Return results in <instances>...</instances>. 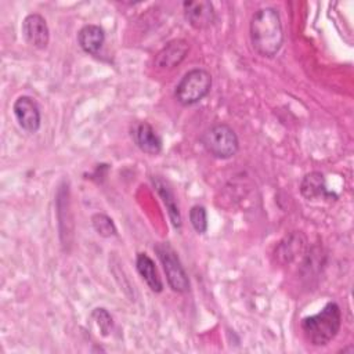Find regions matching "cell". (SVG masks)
<instances>
[{
  "instance_id": "cell-4",
  "label": "cell",
  "mask_w": 354,
  "mask_h": 354,
  "mask_svg": "<svg viewBox=\"0 0 354 354\" xmlns=\"http://www.w3.org/2000/svg\"><path fill=\"white\" fill-rule=\"evenodd\" d=\"M212 88V75L203 68L188 71L177 83L174 88L176 100L184 105L191 106L202 101Z\"/></svg>"
},
{
  "instance_id": "cell-17",
  "label": "cell",
  "mask_w": 354,
  "mask_h": 354,
  "mask_svg": "<svg viewBox=\"0 0 354 354\" xmlns=\"http://www.w3.org/2000/svg\"><path fill=\"white\" fill-rule=\"evenodd\" d=\"M189 221L198 234H205L207 230V213L202 205H194L189 210Z\"/></svg>"
},
{
  "instance_id": "cell-5",
  "label": "cell",
  "mask_w": 354,
  "mask_h": 354,
  "mask_svg": "<svg viewBox=\"0 0 354 354\" xmlns=\"http://www.w3.org/2000/svg\"><path fill=\"white\" fill-rule=\"evenodd\" d=\"M153 249L163 266V271L171 290L185 293L189 289V279L176 250L167 242H159Z\"/></svg>"
},
{
  "instance_id": "cell-16",
  "label": "cell",
  "mask_w": 354,
  "mask_h": 354,
  "mask_svg": "<svg viewBox=\"0 0 354 354\" xmlns=\"http://www.w3.org/2000/svg\"><path fill=\"white\" fill-rule=\"evenodd\" d=\"M91 224H93V228L95 230V232L104 238H111V236H115L118 230H116V225L113 223V220L104 214V213H95L93 214L91 217Z\"/></svg>"
},
{
  "instance_id": "cell-11",
  "label": "cell",
  "mask_w": 354,
  "mask_h": 354,
  "mask_svg": "<svg viewBox=\"0 0 354 354\" xmlns=\"http://www.w3.org/2000/svg\"><path fill=\"white\" fill-rule=\"evenodd\" d=\"M152 184H153V188L156 189L158 195L160 196V199H162V202H163V205H165V207L167 210V214H169L171 225L176 230H180L181 225H183L181 212H180L176 195H174L173 189L170 188L169 183L165 181L162 177L156 176V177H152Z\"/></svg>"
},
{
  "instance_id": "cell-10",
  "label": "cell",
  "mask_w": 354,
  "mask_h": 354,
  "mask_svg": "<svg viewBox=\"0 0 354 354\" xmlns=\"http://www.w3.org/2000/svg\"><path fill=\"white\" fill-rule=\"evenodd\" d=\"M136 145L148 155H158L162 151V138L158 136L155 129L147 123L140 122L133 127L131 131Z\"/></svg>"
},
{
  "instance_id": "cell-9",
  "label": "cell",
  "mask_w": 354,
  "mask_h": 354,
  "mask_svg": "<svg viewBox=\"0 0 354 354\" xmlns=\"http://www.w3.org/2000/svg\"><path fill=\"white\" fill-rule=\"evenodd\" d=\"M189 51V44L184 39L169 41L155 57V66L159 69H173L180 65Z\"/></svg>"
},
{
  "instance_id": "cell-3",
  "label": "cell",
  "mask_w": 354,
  "mask_h": 354,
  "mask_svg": "<svg viewBox=\"0 0 354 354\" xmlns=\"http://www.w3.org/2000/svg\"><path fill=\"white\" fill-rule=\"evenodd\" d=\"M203 148L217 159H230L239 149L238 136L227 123H216L201 136Z\"/></svg>"
},
{
  "instance_id": "cell-18",
  "label": "cell",
  "mask_w": 354,
  "mask_h": 354,
  "mask_svg": "<svg viewBox=\"0 0 354 354\" xmlns=\"http://www.w3.org/2000/svg\"><path fill=\"white\" fill-rule=\"evenodd\" d=\"M93 318L95 319L98 328L101 329L102 335H108L109 330L112 329V317L105 308H95L93 311Z\"/></svg>"
},
{
  "instance_id": "cell-7",
  "label": "cell",
  "mask_w": 354,
  "mask_h": 354,
  "mask_svg": "<svg viewBox=\"0 0 354 354\" xmlns=\"http://www.w3.org/2000/svg\"><path fill=\"white\" fill-rule=\"evenodd\" d=\"M22 36L30 46L39 50L46 48L50 41V29L44 17L37 12L26 15L22 21Z\"/></svg>"
},
{
  "instance_id": "cell-1",
  "label": "cell",
  "mask_w": 354,
  "mask_h": 354,
  "mask_svg": "<svg viewBox=\"0 0 354 354\" xmlns=\"http://www.w3.org/2000/svg\"><path fill=\"white\" fill-rule=\"evenodd\" d=\"M249 36L253 50L264 57H275L283 44L281 15L274 7H263L254 11L249 24Z\"/></svg>"
},
{
  "instance_id": "cell-12",
  "label": "cell",
  "mask_w": 354,
  "mask_h": 354,
  "mask_svg": "<svg viewBox=\"0 0 354 354\" xmlns=\"http://www.w3.org/2000/svg\"><path fill=\"white\" fill-rule=\"evenodd\" d=\"M300 192L308 201L319 199V198L329 199L332 196L336 198L333 192L328 191L325 176L319 171H311L303 177L300 183Z\"/></svg>"
},
{
  "instance_id": "cell-14",
  "label": "cell",
  "mask_w": 354,
  "mask_h": 354,
  "mask_svg": "<svg viewBox=\"0 0 354 354\" xmlns=\"http://www.w3.org/2000/svg\"><path fill=\"white\" fill-rule=\"evenodd\" d=\"M136 267H137L138 274L141 275V278L144 279V282L148 285V288L152 292H155V293L162 292L163 283L159 278L156 266H155L153 260L147 253H137Z\"/></svg>"
},
{
  "instance_id": "cell-13",
  "label": "cell",
  "mask_w": 354,
  "mask_h": 354,
  "mask_svg": "<svg viewBox=\"0 0 354 354\" xmlns=\"http://www.w3.org/2000/svg\"><path fill=\"white\" fill-rule=\"evenodd\" d=\"M105 41V32L100 25L88 24L80 28L77 32V43L80 48L87 53L95 55Z\"/></svg>"
},
{
  "instance_id": "cell-8",
  "label": "cell",
  "mask_w": 354,
  "mask_h": 354,
  "mask_svg": "<svg viewBox=\"0 0 354 354\" xmlns=\"http://www.w3.org/2000/svg\"><path fill=\"white\" fill-rule=\"evenodd\" d=\"M184 17L188 24L198 29H207L216 21V11L210 1L196 0V1H184Z\"/></svg>"
},
{
  "instance_id": "cell-15",
  "label": "cell",
  "mask_w": 354,
  "mask_h": 354,
  "mask_svg": "<svg viewBox=\"0 0 354 354\" xmlns=\"http://www.w3.org/2000/svg\"><path fill=\"white\" fill-rule=\"evenodd\" d=\"M304 243H306V238L301 234H297V232L292 234L286 236L283 242L279 243L277 249V254L278 257L282 259L283 263H289L297 256V253L303 252Z\"/></svg>"
},
{
  "instance_id": "cell-6",
  "label": "cell",
  "mask_w": 354,
  "mask_h": 354,
  "mask_svg": "<svg viewBox=\"0 0 354 354\" xmlns=\"http://www.w3.org/2000/svg\"><path fill=\"white\" fill-rule=\"evenodd\" d=\"M14 116L18 124L28 133H36L40 129L41 115L40 108L35 98L29 95H21L12 105Z\"/></svg>"
},
{
  "instance_id": "cell-2",
  "label": "cell",
  "mask_w": 354,
  "mask_h": 354,
  "mask_svg": "<svg viewBox=\"0 0 354 354\" xmlns=\"http://www.w3.org/2000/svg\"><path fill=\"white\" fill-rule=\"evenodd\" d=\"M307 342L313 346H326L336 337L342 326V310L337 303L329 301L321 311L304 317L300 322Z\"/></svg>"
}]
</instances>
